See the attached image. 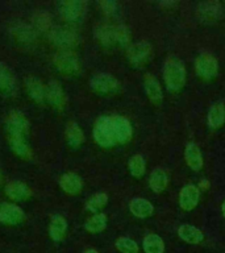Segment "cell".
I'll use <instances>...</instances> for the list:
<instances>
[{
  "mask_svg": "<svg viewBox=\"0 0 225 253\" xmlns=\"http://www.w3.org/2000/svg\"><path fill=\"white\" fill-rule=\"evenodd\" d=\"M197 202H199V189L193 185L185 186L179 194V206L185 211H191L196 207Z\"/></svg>",
  "mask_w": 225,
  "mask_h": 253,
  "instance_id": "cell-12",
  "label": "cell"
},
{
  "mask_svg": "<svg viewBox=\"0 0 225 253\" xmlns=\"http://www.w3.org/2000/svg\"><path fill=\"white\" fill-rule=\"evenodd\" d=\"M223 213H224V216H225V202L223 203Z\"/></svg>",
  "mask_w": 225,
  "mask_h": 253,
  "instance_id": "cell-38",
  "label": "cell"
},
{
  "mask_svg": "<svg viewBox=\"0 0 225 253\" xmlns=\"http://www.w3.org/2000/svg\"><path fill=\"white\" fill-rule=\"evenodd\" d=\"M129 209L130 212L137 217L151 216L154 212L153 205H151L149 201L141 199V198H136V199H133V201L130 202Z\"/></svg>",
  "mask_w": 225,
  "mask_h": 253,
  "instance_id": "cell-20",
  "label": "cell"
},
{
  "mask_svg": "<svg viewBox=\"0 0 225 253\" xmlns=\"http://www.w3.org/2000/svg\"><path fill=\"white\" fill-rule=\"evenodd\" d=\"M84 253H98V251H95V249H87Z\"/></svg>",
  "mask_w": 225,
  "mask_h": 253,
  "instance_id": "cell-37",
  "label": "cell"
},
{
  "mask_svg": "<svg viewBox=\"0 0 225 253\" xmlns=\"http://www.w3.org/2000/svg\"><path fill=\"white\" fill-rule=\"evenodd\" d=\"M145 90L149 99L155 104H159L162 102V90L159 83L153 75H146L145 77Z\"/></svg>",
  "mask_w": 225,
  "mask_h": 253,
  "instance_id": "cell-22",
  "label": "cell"
},
{
  "mask_svg": "<svg viewBox=\"0 0 225 253\" xmlns=\"http://www.w3.org/2000/svg\"><path fill=\"white\" fill-rule=\"evenodd\" d=\"M96 39L106 46H112L116 43V27L110 25H100L95 31Z\"/></svg>",
  "mask_w": 225,
  "mask_h": 253,
  "instance_id": "cell-23",
  "label": "cell"
},
{
  "mask_svg": "<svg viewBox=\"0 0 225 253\" xmlns=\"http://www.w3.org/2000/svg\"><path fill=\"white\" fill-rule=\"evenodd\" d=\"M86 3L80 0H66L58 3L59 13L67 21H75L84 13Z\"/></svg>",
  "mask_w": 225,
  "mask_h": 253,
  "instance_id": "cell-8",
  "label": "cell"
},
{
  "mask_svg": "<svg viewBox=\"0 0 225 253\" xmlns=\"http://www.w3.org/2000/svg\"><path fill=\"white\" fill-rule=\"evenodd\" d=\"M185 158L187 165L193 170H200L203 166V158H201L200 149L195 144H188L185 149Z\"/></svg>",
  "mask_w": 225,
  "mask_h": 253,
  "instance_id": "cell-21",
  "label": "cell"
},
{
  "mask_svg": "<svg viewBox=\"0 0 225 253\" xmlns=\"http://www.w3.org/2000/svg\"><path fill=\"white\" fill-rule=\"evenodd\" d=\"M128 166H129V171L133 177L140 178L145 174V160H144V157L140 156V154H136V156H133V157L130 158L129 162H128Z\"/></svg>",
  "mask_w": 225,
  "mask_h": 253,
  "instance_id": "cell-31",
  "label": "cell"
},
{
  "mask_svg": "<svg viewBox=\"0 0 225 253\" xmlns=\"http://www.w3.org/2000/svg\"><path fill=\"white\" fill-rule=\"evenodd\" d=\"M5 194L12 201H25L32 195L31 189L24 182L12 181L5 187Z\"/></svg>",
  "mask_w": 225,
  "mask_h": 253,
  "instance_id": "cell-14",
  "label": "cell"
},
{
  "mask_svg": "<svg viewBox=\"0 0 225 253\" xmlns=\"http://www.w3.org/2000/svg\"><path fill=\"white\" fill-rule=\"evenodd\" d=\"M67 232V221L61 215H54L51 217L50 225H49V233L50 237L55 241H61L65 239Z\"/></svg>",
  "mask_w": 225,
  "mask_h": 253,
  "instance_id": "cell-19",
  "label": "cell"
},
{
  "mask_svg": "<svg viewBox=\"0 0 225 253\" xmlns=\"http://www.w3.org/2000/svg\"><path fill=\"white\" fill-rule=\"evenodd\" d=\"M217 70H219V63L213 55L204 53L196 59V71L201 78H213L217 75Z\"/></svg>",
  "mask_w": 225,
  "mask_h": 253,
  "instance_id": "cell-9",
  "label": "cell"
},
{
  "mask_svg": "<svg viewBox=\"0 0 225 253\" xmlns=\"http://www.w3.org/2000/svg\"><path fill=\"white\" fill-rule=\"evenodd\" d=\"M100 7L107 15H113L114 12L117 11V3H114V1H102Z\"/></svg>",
  "mask_w": 225,
  "mask_h": 253,
  "instance_id": "cell-36",
  "label": "cell"
},
{
  "mask_svg": "<svg viewBox=\"0 0 225 253\" xmlns=\"http://www.w3.org/2000/svg\"><path fill=\"white\" fill-rule=\"evenodd\" d=\"M178 235L187 244H200L204 239V233L200 229L189 224H183L178 229Z\"/></svg>",
  "mask_w": 225,
  "mask_h": 253,
  "instance_id": "cell-17",
  "label": "cell"
},
{
  "mask_svg": "<svg viewBox=\"0 0 225 253\" xmlns=\"http://www.w3.org/2000/svg\"><path fill=\"white\" fill-rule=\"evenodd\" d=\"M23 210L12 203H0V221L3 224L16 225L24 220Z\"/></svg>",
  "mask_w": 225,
  "mask_h": 253,
  "instance_id": "cell-10",
  "label": "cell"
},
{
  "mask_svg": "<svg viewBox=\"0 0 225 253\" xmlns=\"http://www.w3.org/2000/svg\"><path fill=\"white\" fill-rule=\"evenodd\" d=\"M35 23L36 25L38 28H41V29H46V28L49 27V16H47L46 13L41 12V13H38V15L36 16Z\"/></svg>",
  "mask_w": 225,
  "mask_h": 253,
  "instance_id": "cell-35",
  "label": "cell"
},
{
  "mask_svg": "<svg viewBox=\"0 0 225 253\" xmlns=\"http://www.w3.org/2000/svg\"><path fill=\"white\" fill-rule=\"evenodd\" d=\"M0 182H1V173H0Z\"/></svg>",
  "mask_w": 225,
  "mask_h": 253,
  "instance_id": "cell-39",
  "label": "cell"
},
{
  "mask_svg": "<svg viewBox=\"0 0 225 253\" xmlns=\"http://www.w3.org/2000/svg\"><path fill=\"white\" fill-rule=\"evenodd\" d=\"M225 122V107L223 103H216L211 107L208 112V124L212 128H219Z\"/></svg>",
  "mask_w": 225,
  "mask_h": 253,
  "instance_id": "cell-27",
  "label": "cell"
},
{
  "mask_svg": "<svg viewBox=\"0 0 225 253\" xmlns=\"http://www.w3.org/2000/svg\"><path fill=\"white\" fill-rule=\"evenodd\" d=\"M116 248L121 253H138V245L129 237H120L116 240Z\"/></svg>",
  "mask_w": 225,
  "mask_h": 253,
  "instance_id": "cell-33",
  "label": "cell"
},
{
  "mask_svg": "<svg viewBox=\"0 0 225 253\" xmlns=\"http://www.w3.org/2000/svg\"><path fill=\"white\" fill-rule=\"evenodd\" d=\"M59 186L66 194L75 195V194L80 193V190H82V179L78 174L66 173L61 177Z\"/></svg>",
  "mask_w": 225,
  "mask_h": 253,
  "instance_id": "cell-16",
  "label": "cell"
},
{
  "mask_svg": "<svg viewBox=\"0 0 225 253\" xmlns=\"http://www.w3.org/2000/svg\"><path fill=\"white\" fill-rule=\"evenodd\" d=\"M54 65L61 73L66 75L76 74L80 69L78 57L70 50L58 51L54 57Z\"/></svg>",
  "mask_w": 225,
  "mask_h": 253,
  "instance_id": "cell-5",
  "label": "cell"
},
{
  "mask_svg": "<svg viewBox=\"0 0 225 253\" xmlns=\"http://www.w3.org/2000/svg\"><path fill=\"white\" fill-rule=\"evenodd\" d=\"M12 35H13V39L21 45H31V43L35 42L36 40V31L31 25H27V24H20V25L13 28Z\"/></svg>",
  "mask_w": 225,
  "mask_h": 253,
  "instance_id": "cell-18",
  "label": "cell"
},
{
  "mask_svg": "<svg viewBox=\"0 0 225 253\" xmlns=\"http://www.w3.org/2000/svg\"><path fill=\"white\" fill-rule=\"evenodd\" d=\"M66 140L69 142V145L73 148H78L84 140L83 132L80 129V126L76 123H69V126L66 128Z\"/></svg>",
  "mask_w": 225,
  "mask_h": 253,
  "instance_id": "cell-28",
  "label": "cell"
},
{
  "mask_svg": "<svg viewBox=\"0 0 225 253\" xmlns=\"http://www.w3.org/2000/svg\"><path fill=\"white\" fill-rule=\"evenodd\" d=\"M90 86L92 90L99 94H113L118 90L120 83L113 75L98 74L91 78Z\"/></svg>",
  "mask_w": 225,
  "mask_h": 253,
  "instance_id": "cell-7",
  "label": "cell"
},
{
  "mask_svg": "<svg viewBox=\"0 0 225 253\" xmlns=\"http://www.w3.org/2000/svg\"><path fill=\"white\" fill-rule=\"evenodd\" d=\"M153 57V47L148 42H137L128 49L126 58L133 66H144Z\"/></svg>",
  "mask_w": 225,
  "mask_h": 253,
  "instance_id": "cell-4",
  "label": "cell"
},
{
  "mask_svg": "<svg viewBox=\"0 0 225 253\" xmlns=\"http://www.w3.org/2000/svg\"><path fill=\"white\" fill-rule=\"evenodd\" d=\"M107 202H108V197H107V194L104 193H98L92 195V197L87 201V210L91 211V212H98L99 210H102L104 206L107 205Z\"/></svg>",
  "mask_w": 225,
  "mask_h": 253,
  "instance_id": "cell-32",
  "label": "cell"
},
{
  "mask_svg": "<svg viewBox=\"0 0 225 253\" xmlns=\"http://www.w3.org/2000/svg\"><path fill=\"white\" fill-rule=\"evenodd\" d=\"M132 137V126L128 119L120 115L102 116L95 123L94 138L103 148L124 144Z\"/></svg>",
  "mask_w": 225,
  "mask_h": 253,
  "instance_id": "cell-1",
  "label": "cell"
},
{
  "mask_svg": "<svg viewBox=\"0 0 225 253\" xmlns=\"http://www.w3.org/2000/svg\"><path fill=\"white\" fill-rule=\"evenodd\" d=\"M144 251L146 253H163L165 243L161 236H158L155 233H150L144 239Z\"/></svg>",
  "mask_w": 225,
  "mask_h": 253,
  "instance_id": "cell-26",
  "label": "cell"
},
{
  "mask_svg": "<svg viewBox=\"0 0 225 253\" xmlns=\"http://www.w3.org/2000/svg\"><path fill=\"white\" fill-rule=\"evenodd\" d=\"M9 138V145L13 153L17 154L19 157L29 160L32 157V150L29 148L25 137H8Z\"/></svg>",
  "mask_w": 225,
  "mask_h": 253,
  "instance_id": "cell-24",
  "label": "cell"
},
{
  "mask_svg": "<svg viewBox=\"0 0 225 253\" xmlns=\"http://www.w3.org/2000/svg\"><path fill=\"white\" fill-rule=\"evenodd\" d=\"M221 13V7L220 4L216 1H209V3H203L199 7V15L203 19L208 20H216Z\"/></svg>",
  "mask_w": 225,
  "mask_h": 253,
  "instance_id": "cell-30",
  "label": "cell"
},
{
  "mask_svg": "<svg viewBox=\"0 0 225 253\" xmlns=\"http://www.w3.org/2000/svg\"><path fill=\"white\" fill-rule=\"evenodd\" d=\"M107 227V216L104 213H95L94 216L90 217L84 224V228L91 233L102 232Z\"/></svg>",
  "mask_w": 225,
  "mask_h": 253,
  "instance_id": "cell-29",
  "label": "cell"
},
{
  "mask_svg": "<svg viewBox=\"0 0 225 253\" xmlns=\"http://www.w3.org/2000/svg\"><path fill=\"white\" fill-rule=\"evenodd\" d=\"M25 88H27L28 95L35 102L42 103L46 99V86L36 77H28L25 79Z\"/></svg>",
  "mask_w": 225,
  "mask_h": 253,
  "instance_id": "cell-13",
  "label": "cell"
},
{
  "mask_svg": "<svg viewBox=\"0 0 225 253\" xmlns=\"http://www.w3.org/2000/svg\"><path fill=\"white\" fill-rule=\"evenodd\" d=\"M163 77L169 90H181L186 83V70L183 63L177 58L167 59L163 67Z\"/></svg>",
  "mask_w": 225,
  "mask_h": 253,
  "instance_id": "cell-2",
  "label": "cell"
},
{
  "mask_svg": "<svg viewBox=\"0 0 225 253\" xmlns=\"http://www.w3.org/2000/svg\"><path fill=\"white\" fill-rule=\"evenodd\" d=\"M46 99L47 102L50 103L51 106L57 108V110H62L66 103V96H65V91L61 87L59 82L57 81H51L47 83L46 86Z\"/></svg>",
  "mask_w": 225,
  "mask_h": 253,
  "instance_id": "cell-11",
  "label": "cell"
},
{
  "mask_svg": "<svg viewBox=\"0 0 225 253\" xmlns=\"http://www.w3.org/2000/svg\"><path fill=\"white\" fill-rule=\"evenodd\" d=\"M130 32L129 29L124 25L116 27V43H118L120 46H126L130 42Z\"/></svg>",
  "mask_w": 225,
  "mask_h": 253,
  "instance_id": "cell-34",
  "label": "cell"
},
{
  "mask_svg": "<svg viewBox=\"0 0 225 253\" xmlns=\"http://www.w3.org/2000/svg\"><path fill=\"white\" fill-rule=\"evenodd\" d=\"M15 75L5 63L0 62V92H3L5 95H11L15 91Z\"/></svg>",
  "mask_w": 225,
  "mask_h": 253,
  "instance_id": "cell-15",
  "label": "cell"
},
{
  "mask_svg": "<svg viewBox=\"0 0 225 253\" xmlns=\"http://www.w3.org/2000/svg\"><path fill=\"white\" fill-rule=\"evenodd\" d=\"M5 126H7L8 137H27L29 130L28 119L19 111H12L8 115Z\"/></svg>",
  "mask_w": 225,
  "mask_h": 253,
  "instance_id": "cell-3",
  "label": "cell"
},
{
  "mask_svg": "<svg viewBox=\"0 0 225 253\" xmlns=\"http://www.w3.org/2000/svg\"><path fill=\"white\" fill-rule=\"evenodd\" d=\"M49 37H50L51 42L57 45V46L62 47L63 50H67V49L75 46L79 42L78 35L71 29H67V28H53Z\"/></svg>",
  "mask_w": 225,
  "mask_h": 253,
  "instance_id": "cell-6",
  "label": "cell"
},
{
  "mask_svg": "<svg viewBox=\"0 0 225 253\" xmlns=\"http://www.w3.org/2000/svg\"><path fill=\"white\" fill-rule=\"evenodd\" d=\"M167 182H169V179H167V174H166V171L163 169L157 168V169H154L153 171H151L149 183L153 191H155V193H161V191H163V190L166 189V186H167Z\"/></svg>",
  "mask_w": 225,
  "mask_h": 253,
  "instance_id": "cell-25",
  "label": "cell"
}]
</instances>
